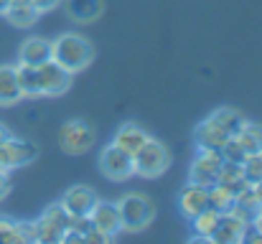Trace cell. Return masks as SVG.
Wrapping results in <instances>:
<instances>
[{
  "label": "cell",
  "instance_id": "cell-11",
  "mask_svg": "<svg viewBox=\"0 0 262 244\" xmlns=\"http://www.w3.org/2000/svg\"><path fill=\"white\" fill-rule=\"evenodd\" d=\"M49 59H51V41H46L41 36L23 41V46L18 51V64H26V66H41Z\"/></svg>",
  "mask_w": 262,
  "mask_h": 244
},
{
  "label": "cell",
  "instance_id": "cell-37",
  "mask_svg": "<svg viewBox=\"0 0 262 244\" xmlns=\"http://www.w3.org/2000/svg\"><path fill=\"white\" fill-rule=\"evenodd\" d=\"M255 224H257V227H262V206H260V211H257V216H255Z\"/></svg>",
  "mask_w": 262,
  "mask_h": 244
},
{
  "label": "cell",
  "instance_id": "cell-28",
  "mask_svg": "<svg viewBox=\"0 0 262 244\" xmlns=\"http://www.w3.org/2000/svg\"><path fill=\"white\" fill-rule=\"evenodd\" d=\"M0 244H20L15 221H10L5 216H0Z\"/></svg>",
  "mask_w": 262,
  "mask_h": 244
},
{
  "label": "cell",
  "instance_id": "cell-36",
  "mask_svg": "<svg viewBox=\"0 0 262 244\" xmlns=\"http://www.w3.org/2000/svg\"><path fill=\"white\" fill-rule=\"evenodd\" d=\"M8 8H10V0H0V15H5Z\"/></svg>",
  "mask_w": 262,
  "mask_h": 244
},
{
  "label": "cell",
  "instance_id": "cell-23",
  "mask_svg": "<svg viewBox=\"0 0 262 244\" xmlns=\"http://www.w3.org/2000/svg\"><path fill=\"white\" fill-rule=\"evenodd\" d=\"M234 138L242 143V148H245L247 153H260L262 150V127L255 125V122H245L242 130H239Z\"/></svg>",
  "mask_w": 262,
  "mask_h": 244
},
{
  "label": "cell",
  "instance_id": "cell-4",
  "mask_svg": "<svg viewBox=\"0 0 262 244\" xmlns=\"http://www.w3.org/2000/svg\"><path fill=\"white\" fill-rule=\"evenodd\" d=\"M99 168L110 181H127L135 173V161L127 150H122L120 145H107L99 156Z\"/></svg>",
  "mask_w": 262,
  "mask_h": 244
},
{
  "label": "cell",
  "instance_id": "cell-22",
  "mask_svg": "<svg viewBox=\"0 0 262 244\" xmlns=\"http://www.w3.org/2000/svg\"><path fill=\"white\" fill-rule=\"evenodd\" d=\"M216 183L229 186L232 191H239L242 186H247L245 175H242V163H232V161H222L219 173H216Z\"/></svg>",
  "mask_w": 262,
  "mask_h": 244
},
{
  "label": "cell",
  "instance_id": "cell-9",
  "mask_svg": "<svg viewBox=\"0 0 262 244\" xmlns=\"http://www.w3.org/2000/svg\"><path fill=\"white\" fill-rule=\"evenodd\" d=\"M94 204H97V193L87 188V186H74V188H69L67 193H64V198H61V206L77 219V216H89L92 214V209H94Z\"/></svg>",
  "mask_w": 262,
  "mask_h": 244
},
{
  "label": "cell",
  "instance_id": "cell-26",
  "mask_svg": "<svg viewBox=\"0 0 262 244\" xmlns=\"http://www.w3.org/2000/svg\"><path fill=\"white\" fill-rule=\"evenodd\" d=\"M242 175L247 183H257L262 181V153H250L242 163Z\"/></svg>",
  "mask_w": 262,
  "mask_h": 244
},
{
  "label": "cell",
  "instance_id": "cell-39",
  "mask_svg": "<svg viewBox=\"0 0 262 244\" xmlns=\"http://www.w3.org/2000/svg\"><path fill=\"white\" fill-rule=\"evenodd\" d=\"M260 153H262V150H260Z\"/></svg>",
  "mask_w": 262,
  "mask_h": 244
},
{
  "label": "cell",
  "instance_id": "cell-21",
  "mask_svg": "<svg viewBox=\"0 0 262 244\" xmlns=\"http://www.w3.org/2000/svg\"><path fill=\"white\" fill-rule=\"evenodd\" d=\"M193 232H196V237L193 239H201V242H209L211 239V234H214V229H216V221H219V211H214V209H201L193 219Z\"/></svg>",
  "mask_w": 262,
  "mask_h": 244
},
{
  "label": "cell",
  "instance_id": "cell-24",
  "mask_svg": "<svg viewBox=\"0 0 262 244\" xmlns=\"http://www.w3.org/2000/svg\"><path fill=\"white\" fill-rule=\"evenodd\" d=\"M36 224V242H46V244H51V242H61V237H64V227H59L56 221H51L46 214L38 219V221H33Z\"/></svg>",
  "mask_w": 262,
  "mask_h": 244
},
{
  "label": "cell",
  "instance_id": "cell-27",
  "mask_svg": "<svg viewBox=\"0 0 262 244\" xmlns=\"http://www.w3.org/2000/svg\"><path fill=\"white\" fill-rule=\"evenodd\" d=\"M219 153H222L224 161H232V163H245V158L250 156V153L242 148V143H239L237 138H229V140L219 148Z\"/></svg>",
  "mask_w": 262,
  "mask_h": 244
},
{
  "label": "cell",
  "instance_id": "cell-34",
  "mask_svg": "<svg viewBox=\"0 0 262 244\" xmlns=\"http://www.w3.org/2000/svg\"><path fill=\"white\" fill-rule=\"evenodd\" d=\"M8 138H10V132H8V127H5V125H0V145H3V143H5Z\"/></svg>",
  "mask_w": 262,
  "mask_h": 244
},
{
  "label": "cell",
  "instance_id": "cell-31",
  "mask_svg": "<svg viewBox=\"0 0 262 244\" xmlns=\"http://www.w3.org/2000/svg\"><path fill=\"white\" fill-rule=\"evenodd\" d=\"M110 239H112V237H110V234H104V232H102V229H97V227H94V224H92V227H89V229H87V234H84V242H87V244H99V242H110Z\"/></svg>",
  "mask_w": 262,
  "mask_h": 244
},
{
  "label": "cell",
  "instance_id": "cell-19",
  "mask_svg": "<svg viewBox=\"0 0 262 244\" xmlns=\"http://www.w3.org/2000/svg\"><path fill=\"white\" fill-rule=\"evenodd\" d=\"M38 10L33 8V3H15L5 10V18L15 26V28H31L38 20Z\"/></svg>",
  "mask_w": 262,
  "mask_h": 244
},
{
  "label": "cell",
  "instance_id": "cell-18",
  "mask_svg": "<svg viewBox=\"0 0 262 244\" xmlns=\"http://www.w3.org/2000/svg\"><path fill=\"white\" fill-rule=\"evenodd\" d=\"M67 13L79 23H89L102 15V0H67Z\"/></svg>",
  "mask_w": 262,
  "mask_h": 244
},
{
  "label": "cell",
  "instance_id": "cell-2",
  "mask_svg": "<svg viewBox=\"0 0 262 244\" xmlns=\"http://www.w3.org/2000/svg\"><path fill=\"white\" fill-rule=\"evenodd\" d=\"M117 211H120V229H125V232H140L156 216L153 201L148 196H143V193H127V196H122L117 201Z\"/></svg>",
  "mask_w": 262,
  "mask_h": 244
},
{
  "label": "cell",
  "instance_id": "cell-1",
  "mask_svg": "<svg viewBox=\"0 0 262 244\" xmlns=\"http://www.w3.org/2000/svg\"><path fill=\"white\" fill-rule=\"evenodd\" d=\"M51 59L61 64L67 72L77 74L94 59V49L84 36L79 33H64L56 41H51Z\"/></svg>",
  "mask_w": 262,
  "mask_h": 244
},
{
  "label": "cell",
  "instance_id": "cell-12",
  "mask_svg": "<svg viewBox=\"0 0 262 244\" xmlns=\"http://www.w3.org/2000/svg\"><path fill=\"white\" fill-rule=\"evenodd\" d=\"M89 219L97 229H102L110 237H115L120 232V211H117V204H112V201H97Z\"/></svg>",
  "mask_w": 262,
  "mask_h": 244
},
{
  "label": "cell",
  "instance_id": "cell-5",
  "mask_svg": "<svg viewBox=\"0 0 262 244\" xmlns=\"http://www.w3.org/2000/svg\"><path fill=\"white\" fill-rule=\"evenodd\" d=\"M59 145L72 156H82L94 145V130L84 120H72L59 130Z\"/></svg>",
  "mask_w": 262,
  "mask_h": 244
},
{
  "label": "cell",
  "instance_id": "cell-35",
  "mask_svg": "<svg viewBox=\"0 0 262 244\" xmlns=\"http://www.w3.org/2000/svg\"><path fill=\"white\" fill-rule=\"evenodd\" d=\"M252 186H255V193H257V198H260V204H262V181L252 183Z\"/></svg>",
  "mask_w": 262,
  "mask_h": 244
},
{
  "label": "cell",
  "instance_id": "cell-38",
  "mask_svg": "<svg viewBox=\"0 0 262 244\" xmlns=\"http://www.w3.org/2000/svg\"><path fill=\"white\" fill-rule=\"evenodd\" d=\"M15 3H31V0H10V5H15Z\"/></svg>",
  "mask_w": 262,
  "mask_h": 244
},
{
  "label": "cell",
  "instance_id": "cell-29",
  "mask_svg": "<svg viewBox=\"0 0 262 244\" xmlns=\"http://www.w3.org/2000/svg\"><path fill=\"white\" fill-rule=\"evenodd\" d=\"M18 227V237H20V244L36 242V224L33 221H15Z\"/></svg>",
  "mask_w": 262,
  "mask_h": 244
},
{
  "label": "cell",
  "instance_id": "cell-16",
  "mask_svg": "<svg viewBox=\"0 0 262 244\" xmlns=\"http://www.w3.org/2000/svg\"><path fill=\"white\" fill-rule=\"evenodd\" d=\"M145 140H148V132H145L143 127H138V125L127 122V125H122V127L115 132V140H112V143H115V145H120L122 150H127L130 156H135Z\"/></svg>",
  "mask_w": 262,
  "mask_h": 244
},
{
  "label": "cell",
  "instance_id": "cell-3",
  "mask_svg": "<svg viewBox=\"0 0 262 244\" xmlns=\"http://www.w3.org/2000/svg\"><path fill=\"white\" fill-rule=\"evenodd\" d=\"M133 161H135V173H138V175H143V178H156V175H161V173L171 165V153H168V148H166L163 143L148 138V140L140 145V150L133 156Z\"/></svg>",
  "mask_w": 262,
  "mask_h": 244
},
{
  "label": "cell",
  "instance_id": "cell-8",
  "mask_svg": "<svg viewBox=\"0 0 262 244\" xmlns=\"http://www.w3.org/2000/svg\"><path fill=\"white\" fill-rule=\"evenodd\" d=\"M38 156V148L26 143V140H18V138H8L3 145H0V168L5 170H13V168H20L26 163H31Z\"/></svg>",
  "mask_w": 262,
  "mask_h": 244
},
{
  "label": "cell",
  "instance_id": "cell-15",
  "mask_svg": "<svg viewBox=\"0 0 262 244\" xmlns=\"http://www.w3.org/2000/svg\"><path fill=\"white\" fill-rule=\"evenodd\" d=\"M20 99H23V92L18 84L15 66H0V107L15 104Z\"/></svg>",
  "mask_w": 262,
  "mask_h": 244
},
{
  "label": "cell",
  "instance_id": "cell-30",
  "mask_svg": "<svg viewBox=\"0 0 262 244\" xmlns=\"http://www.w3.org/2000/svg\"><path fill=\"white\" fill-rule=\"evenodd\" d=\"M239 242L245 244H262V227H257L255 221H250L247 227H245V232H242V239Z\"/></svg>",
  "mask_w": 262,
  "mask_h": 244
},
{
  "label": "cell",
  "instance_id": "cell-17",
  "mask_svg": "<svg viewBox=\"0 0 262 244\" xmlns=\"http://www.w3.org/2000/svg\"><path fill=\"white\" fill-rule=\"evenodd\" d=\"M206 206L219 211V214L229 211L234 206V191L229 186H224V183H211L206 188Z\"/></svg>",
  "mask_w": 262,
  "mask_h": 244
},
{
  "label": "cell",
  "instance_id": "cell-20",
  "mask_svg": "<svg viewBox=\"0 0 262 244\" xmlns=\"http://www.w3.org/2000/svg\"><path fill=\"white\" fill-rule=\"evenodd\" d=\"M15 74L23 97H41V77H38V66H26V64H15Z\"/></svg>",
  "mask_w": 262,
  "mask_h": 244
},
{
  "label": "cell",
  "instance_id": "cell-32",
  "mask_svg": "<svg viewBox=\"0 0 262 244\" xmlns=\"http://www.w3.org/2000/svg\"><path fill=\"white\" fill-rule=\"evenodd\" d=\"M33 3V8L38 10V13H49V10H54L61 0H31Z\"/></svg>",
  "mask_w": 262,
  "mask_h": 244
},
{
  "label": "cell",
  "instance_id": "cell-25",
  "mask_svg": "<svg viewBox=\"0 0 262 244\" xmlns=\"http://www.w3.org/2000/svg\"><path fill=\"white\" fill-rule=\"evenodd\" d=\"M211 117H214V120H216V122H219V125H222V127H224V130L232 135V138H234V135L242 130V125L247 122V120H245L239 112H234V109H216Z\"/></svg>",
  "mask_w": 262,
  "mask_h": 244
},
{
  "label": "cell",
  "instance_id": "cell-6",
  "mask_svg": "<svg viewBox=\"0 0 262 244\" xmlns=\"http://www.w3.org/2000/svg\"><path fill=\"white\" fill-rule=\"evenodd\" d=\"M222 161H224V158H222L219 150L199 148L196 158H193V163H191V183L204 186V188H209L211 183H216V173H219Z\"/></svg>",
  "mask_w": 262,
  "mask_h": 244
},
{
  "label": "cell",
  "instance_id": "cell-7",
  "mask_svg": "<svg viewBox=\"0 0 262 244\" xmlns=\"http://www.w3.org/2000/svg\"><path fill=\"white\" fill-rule=\"evenodd\" d=\"M38 77H41V97H59L72 86V72H67L61 64H56L54 59H49L46 64L38 66Z\"/></svg>",
  "mask_w": 262,
  "mask_h": 244
},
{
  "label": "cell",
  "instance_id": "cell-10",
  "mask_svg": "<svg viewBox=\"0 0 262 244\" xmlns=\"http://www.w3.org/2000/svg\"><path fill=\"white\" fill-rule=\"evenodd\" d=\"M245 227H247V221H245V219H239V216H237V214H232V211H224V214H219L216 229H214V234H211V239H209V242L237 244L239 239H242Z\"/></svg>",
  "mask_w": 262,
  "mask_h": 244
},
{
  "label": "cell",
  "instance_id": "cell-33",
  "mask_svg": "<svg viewBox=\"0 0 262 244\" xmlns=\"http://www.w3.org/2000/svg\"><path fill=\"white\" fill-rule=\"evenodd\" d=\"M10 191V178H8V170L0 168V198H5Z\"/></svg>",
  "mask_w": 262,
  "mask_h": 244
},
{
  "label": "cell",
  "instance_id": "cell-13",
  "mask_svg": "<svg viewBox=\"0 0 262 244\" xmlns=\"http://www.w3.org/2000/svg\"><path fill=\"white\" fill-rule=\"evenodd\" d=\"M232 135L214 120V117H206L199 127H196V143L199 148H211V150H219Z\"/></svg>",
  "mask_w": 262,
  "mask_h": 244
},
{
  "label": "cell",
  "instance_id": "cell-14",
  "mask_svg": "<svg viewBox=\"0 0 262 244\" xmlns=\"http://www.w3.org/2000/svg\"><path fill=\"white\" fill-rule=\"evenodd\" d=\"M178 209L186 219H193L201 209H206V188L188 181V186H183L178 193Z\"/></svg>",
  "mask_w": 262,
  "mask_h": 244
}]
</instances>
